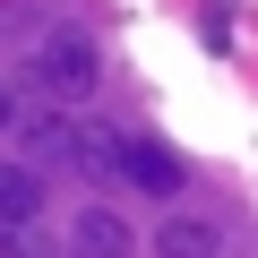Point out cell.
I'll list each match as a JSON object with an SVG mask.
<instances>
[{
  "label": "cell",
  "instance_id": "1",
  "mask_svg": "<svg viewBox=\"0 0 258 258\" xmlns=\"http://www.w3.org/2000/svg\"><path fill=\"white\" fill-rule=\"evenodd\" d=\"M35 86H43L52 103H86V95L103 86V43L78 35V26H52V35L35 43Z\"/></svg>",
  "mask_w": 258,
  "mask_h": 258
},
{
  "label": "cell",
  "instance_id": "2",
  "mask_svg": "<svg viewBox=\"0 0 258 258\" xmlns=\"http://www.w3.org/2000/svg\"><path fill=\"white\" fill-rule=\"evenodd\" d=\"M52 172H86V181H120V138L103 120H43L35 138H26Z\"/></svg>",
  "mask_w": 258,
  "mask_h": 258
},
{
  "label": "cell",
  "instance_id": "3",
  "mask_svg": "<svg viewBox=\"0 0 258 258\" xmlns=\"http://www.w3.org/2000/svg\"><path fill=\"white\" fill-rule=\"evenodd\" d=\"M120 181H129V189H147V198H181V189H189L181 155L155 147V138H120Z\"/></svg>",
  "mask_w": 258,
  "mask_h": 258
},
{
  "label": "cell",
  "instance_id": "4",
  "mask_svg": "<svg viewBox=\"0 0 258 258\" xmlns=\"http://www.w3.org/2000/svg\"><path fill=\"white\" fill-rule=\"evenodd\" d=\"M69 249H78V258H129L120 207H78V215H69Z\"/></svg>",
  "mask_w": 258,
  "mask_h": 258
},
{
  "label": "cell",
  "instance_id": "5",
  "mask_svg": "<svg viewBox=\"0 0 258 258\" xmlns=\"http://www.w3.org/2000/svg\"><path fill=\"white\" fill-rule=\"evenodd\" d=\"M0 215H9V232H35V224H43V172H35L26 155L0 172Z\"/></svg>",
  "mask_w": 258,
  "mask_h": 258
},
{
  "label": "cell",
  "instance_id": "6",
  "mask_svg": "<svg viewBox=\"0 0 258 258\" xmlns=\"http://www.w3.org/2000/svg\"><path fill=\"white\" fill-rule=\"evenodd\" d=\"M215 249H224L215 215H164V232H155V258H215Z\"/></svg>",
  "mask_w": 258,
  "mask_h": 258
}]
</instances>
